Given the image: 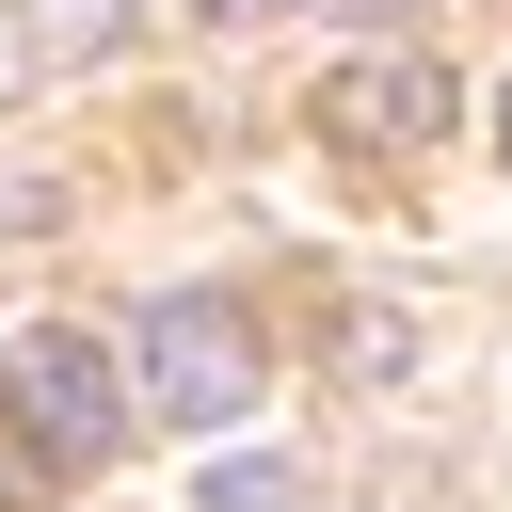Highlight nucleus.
Wrapping results in <instances>:
<instances>
[{
	"label": "nucleus",
	"instance_id": "obj_1",
	"mask_svg": "<svg viewBox=\"0 0 512 512\" xmlns=\"http://www.w3.org/2000/svg\"><path fill=\"white\" fill-rule=\"evenodd\" d=\"M128 384H144V416H176V432H224V416L256 400V304H240V288H176V304H144V336H128Z\"/></svg>",
	"mask_w": 512,
	"mask_h": 512
},
{
	"label": "nucleus",
	"instance_id": "obj_2",
	"mask_svg": "<svg viewBox=\"0 0 512 512\" xmlns=\"http://www.w3.org/2000/svg\"><path fill=\"white\" fill-rule=\"evenodd\" d=\"M0 432L32 448V480H80V464H112V432H128V384H112V352L96 336H16L0 352Z\"/></svg>",
	"mask_w": 512,
	"mask_h": 512
},
{
	"label": "nucleus",
	"instance_id": "obj_3",
	"mask_svg": "<svg viewBox=\"0 0 512 512\" xmlns=\"http://www.w3.org/2000/svg\"><path fill=\"white\" fill-rule=\"evenodd\" d=\"M320 128H336V144H432V128H448V80H432L416 48L336 64V80H320Z\"/></svg>",
	"mask_w": 512,
	"mask_h": 512
},
{
	"label": "nucleus",
	"instance_id": "obj_4",
	"mask_svg": "<svg viewBox=\"0 0 512 512\" xmlns=\"http://www.w3.org/2000/svg\"><path fill=\"white\" fill-rule=\"evenodd\" d=\"M112 32H128V0H16V16H0V64H16V80H64V64H96Z\"/></svg>",
	"mask_w": 512,
	"mask_h": 512
},
{
	"label": "nucleus",
	"instance_id": "obj_5",
	"mask_svg": "<svg viewBox=\"0 0 512 512\" xmlns=\"http://www.w3.org/2000/svg\"><path fill=\"white\" fill-rule=\"evenodd\" d=\"M192 512H320V480L256 448V464H208V496H192Z\"/></svg>",
	"mask_w": 512,
	"mask_h": 512
},
{
	"label": "nucleus",
	"instance_id": "obj_6",
	"mask_svg": "<svg viewBox=\"0 0 512 512\" xmlns=\"http://www.w3.org/2000/svg\"><path fill=\"white\" fill-rule=\"evenodd\" d=\"M208 16H288V0H208Z\"/></svg>",
	"mask_w": 512,
	"mask_h": 512
},
{
	"label": "nucleus",
	"instance_id": "obj_7",
	"mask_svg": "<svg viewBox=\"0 0 512 512\" xmlns=\"http://www.w3.org/2000/svg\"><path fill=\"white\" fill-rule=\"evenodd\" d=\"M352 16H416V0H352Z\"/></svg>",
	"mask_w": 512,
	"mask_h": 512
},
{
	"label": "nucleus",
	"instance_id": "obj_8",
	"mask_svg": "<svg viewBox=\"0 0 512 512\" xmlns=\"http://www.w3.org/2000/svg\"><path fill=\"white\" fill-rule=\"evenodd\" d=\"M496 144H512V112H496Z\"/></svg>",
	"mask_w": 512,
	"mask_h": 512
}]
</instances>
